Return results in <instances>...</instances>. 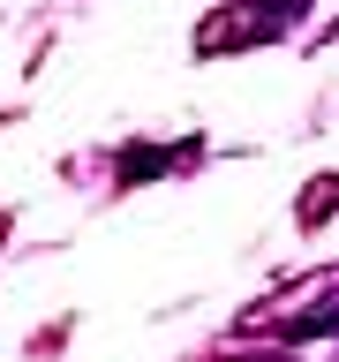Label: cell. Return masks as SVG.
Returning <instances> with one entry per match:
<instances>
[{
	"label": "cell",
	"instance_id": "1",
	"mask_svg": "<svg viewBox=\"0 0 339 362\" xmlns=\"http://www.w3.org/2000/svg\"><path fill=\"white\" fill-rule=\"evenodd\" d=\"M332 211H339V174H324V189H309V197L294 204V219H302V226H316V219H332Z\"/></svg>",
	"mask_w": 339,
	"mask_h": 362
}]
</instances>
